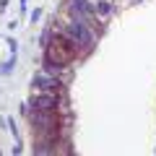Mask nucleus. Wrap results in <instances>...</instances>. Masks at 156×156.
Instances as JSON below:
<instances>
[{
  "instance_id": "5",
  "label": "nucleus",
  "mask_w": 156,
  "mask_h": 156,
  "mask_svg": "<svg viewBox=\"0 0 156 156\" xmlns=\"http://www.w3.org/2000/svg\"><path fill=\"white\" fill-rule=\"evenodd\" d=\"M31 109H60V94H50V91H39V94L31 96L29 101Z\"/></svg>"
},
{
  "instance_id": "3",
  "label": "nucleus",
  "mask_w": 156,
  "mask_h": 156,
  "mask_svg": "<svg viewBox=\"0 0 156 156\" xmlns=\"http://www.w3.org/2000/svg\"><path fill=\"white\" fill-rule=\"evenodd\" d=\"M29 120L34 133H39V138H57L60 133V117L55 115V109H31Z\"/></svg>"
},
{
  "instance_id": "1",
  "label": "nucleus",
  "mask_w": 156,
  "mask_h": 156,
  "mask_svg": "<svg viewBox=\"0 0 156 156\" xmlns=\"http://www.w3.org/2000/svg\"><path fill=\"white\" fill-rule=\"evenodd\" d=\"M50 31H52V29H50ZM76 55H78L76 47H73L60 31H52V34H47V37H44V62L68 68Z\"/></svg>"
},
{
  "instance_id": "4",
  "label": "nucleus",
  "mask_w": 156,
  "mask_h": 156,
  "mask_svg": "<svg viewBox=\"0 0 156 156\" xmlns=\"http://www.w3.org/2000/svg\"><path fill=\"white\" fill-rule=\"evenodd\" d=\"M31 86H34V91H50V94H60L62 91L60 76H52V73H47V70L37 73L34 81H31Z\"/></svg>"
},
{
  "instance_id": "6",
  "label": "nucleus",
  "mask_w": 156,
  "mask_h": 156,
  "mask_svg": "<svg viewBox=\"0 0 156 156\" xmlns=\"http://www.w3.org/2000/svg\"><path fill=\"white\" fill-rule=\"evenodd\" d=\"M91 13H94V21L104 23L107 18L112 16V3H109V0H96L94 5H91Z\"/></svg>"
},
{
  "instance_id": "2",
  "label": "nucleus",
  "mask_w": 156,
  "mask_h": 156,
  "mask_svg": "<svg viewBox=\"0 0 156 156\" xmlns=\"http://www.w3.org/2000/svg\"><path fill=\"white\" fill-rule=\"evenodd\" d=\"M62 37L76 47V52H86L94 47V39H96V31L91 29V23L81 21V18H70L62 29H57Z\"/></svg>"
},
{
  "instance_id": "7",
  "label": "nucleus",
  "mask_w": 156,
  "mask_h": 156,
  "mask_svg": "<svg viewBox=\"0 0 156 156\" xmlns=\"http://www.w3.org/2000/svg\"><path fill=\"white\" fill-rule=\"evenodd\" d=\"M39 16H42V11H39V8H37V11H34V13H31V21H34V23H37V21H39Z\"/></svg>"
}]
</instances>
